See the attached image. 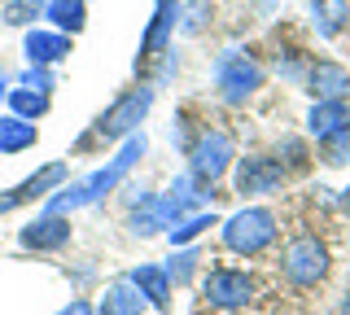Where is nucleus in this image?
I'll return each instance as SVG.
<instances>
[{
	"label": "nucleus",
	"instance_id": "obj_9",
	"mask_svg": "<svg viewBox=\"0 0 350 315\" xmlns=\"http://www.w3.org/2000/svg\"><path fill=\"white\" fill-rule=\"evenodd\" d=\"M180 219H189V210H184L171 193H158V197H140V206L131 210V232H136V236H153V232H162V228L171 232Z\"/></svg>",
	"mask_w": 350,
	"mask_h": 315
},
{
	"label": "nucleus",
	"instance_id": "obj_5",
	"mask_svg": "<svg viewBox=\"0 0 350 315\" xmlns=\"http://www.w3.org/2000/svg\"><path fill=\"white\" fill-rule=\"evenodd\" d=\"M215 88L228 105H245L262 88V66L241 49H224L215 61Z\"/></svg>",
	"mask_w": 350,
	"mask_h": 315
},
{
	"label": "nucleus",
	"instance_id": "obj_20",
	"mask_svg": "<svg viewBox=\"0 0 350 315\" xmlns=\"http://www.w3.org/2000/svg\"><path fill=\"white\" fill-rule=\"evenodd\" d=\"M62 180H66V162H49V167H40V171H36V176L22 180L14 193H18L22 202H36V197H49V193L57 189Z\"/></svg>",
	"mask_w": 350,
	"mask_h": 315
},
{
	"label": "nucleus",
	"instance_id": "obj_27",
	"mask_svg": "<svg viewBox=\"0 0 350 315\" xmlns=\"http://www.w3.org/2000/svg\"><path fill=\"white\" fill-rule=\"evenodd\" d=\"M18 88H31V92H53L57 79H53V66H27L18 74Z\"/></svg>",
	"mask_w": 350,
	"mask_h": 315
},
{
	"label": "nucleus",
	"instance_id": "obj_24",
	"mask_svg": "<svg viewBox=\"0 0 350 315\" xmlns=\"http://www.w3.org/2000/svg\"><path fill=\"white\" fill-rule=\"evenodd\" d=\"M320 162L324 167H346L350 162V127L333 132L328 140H320Z\"/></svg>",
	"mask_w": 350,
	"mask_h": 315
},
{
	"label": "nucleus",
	"instance_id": "obj_1",
	"mask_svg": "<svg viewBox=\"0 0 350 315\" xmlns=\"http://www.w3.org/2000/svg\"><path fill=\"white\" fill-rule=\"evenodd\" d=\"M145 149H149L145 132L127 136V140H123V149H118V154L109 158L105 167H96L92 176H83L79 184H70V189H62L57 197H49V206H44V215H70V210H83V206L101 202L105 193H114L118 184H123V180L131 176V167H136V162L145 158Z\"/></svg>",
	"mask_w": 350,
	"mask_h": 315
},
{
	"label": "nucleus",
	"instance_id": "obj_23",
	"mask_svg": "<svg viewBox=\"0 0 350 315\" xmlns=\"http://www.w3.org/2000/svg\"><path fill=\"white\" fill-rule=\"evenodd\" d=\"M206 228H215V215L211 210H202V215H189V219H180L171 228V245H193L197 236L206 232Z\"/></svg>",
	"mask_w": 350,
	"mask_h": 315
},
{
	"label": "nucleus",
	"instance_id": "obj_16",
	"mask_svg": "<svg viewBox=\"0 0 350 315\" xmlns=\"http://www.w3.org/2000/svg\"><path fill=\"white\" fill-rule=\"evenodd\" d=\"M149 302H145V293H140L131 280H114L105 293H101V302H96V315H140Z\"/></svg>",
	"mask_w": 350,
	"mask_h": 315
},
{
	"label": "nucleus",
	"instance_id": "obj_18",
	"mask_svg": "<svg viewBox=\"0 0 350 315\" xmlns=\"http://www.w3.org/2000/svg\"><path fill=\"white\" fill-rule=\"evenodd\" d=\"M36 140H40L36 123L18 114H0V154H27V149H36Z\"/></svg>",
	"mask_w": 350,
	"mask_h": 315
},
{
	"label": "nucleus",
	"instance_id": "obj_30",
	"mask_svg": "<svg viewBox=\"0 0 350 315\" xmlns=\"http://www.w3.org/2000/svg\"><path fill=\"white\" fill-rule=\"evenodd\" d=\"M18 206H22V197H18V193H14V189H5V193H0V215H9V210H18Z\"/></svg>",
	"mask_w": 350,
	"mask_h": 315
},
{
	"label": "nucleus",
	"instance_id": "obj_28",
	"mask_svg": "<svg viewBox=\"0 0 350 315\" xmlns=\"http://www.w3.org/2000/svg\"><path fill=\"white\" fill-rule=\"evenodd\" d=\"M193 263H197V249H180V254L171 258V267H167L171 285H180V280H189V276H193Z\"/></svg>",
	"mask_w": 350,
	"mask_h": 315
},
{
	"label": "nucleus",
	"instance_id": "obj_32",
	"mask_svg": "<svg viewBox=\"0 0 350 315\" xmlns=\"http://www.w3.org/2000/svg\"><path fill=\"white\" fill-rule=\"evenodd\" d=\"M5 83H9V79H5V70H0V96H9V88H5Z\"/></svg>",
	"mask_w": 350,
	"mask_h": 315
},
{
	"label": "nucleus",
	"instance_id": "obj_21",
	"mask_svg": "<svg viewBox=\"0 0 350 315\" xmlns=\"http://www.w3.org/2000/svg\"><path fill=\"white\" fill-rule=\"evenodd\" d=\"M9 114H18V118H27V123H40L44 114H49V92H31V88H9Z\"/></svg>",
	"mask_w": 350,
	"mask_h": 315
},
{
	"label": "nucleus",
	"instance_id": "obj_15",
	"mask_svg": "<svg viewBox=\"0 0 350 315\" xmlns=\"http://www.w3.org/2000/svg\"><path fill=\"white\" fill-rule=\"evenodd\" d=\"M342 127H350V101H311V110H306V136L328 140Z\"/></svg>",
	"mask_w": 350,
	"mask_h": 315
},
{
	"label": "nucleus",
	"instance_id": "obj_33",
	"mask_svg": "<svg viewBox=\"0 0 350 315\" xmlns=\"http://www.w3.org/2000/svg\"><path fill=\"white\" fill-rule=\"evenodd\" d=\"M342 206H346V210H350V189H346V193H342Z\"/></svg>",
	"mask_w": 350,
	"mask_h": 315
},
{
	"label": "nucleus",
	"instance_id": "obj_8",
	"mask_svg": "<svg viewBox=\"0 0 350 315\" xmlns=\"http://www.w3.org/2000/svg\"><path fill=\"white\" fill-rule=\"evenodd\" d=\"M284 176L289 171L280 167V158L271 154H245L237 158V193L241 197H267V193H276Z\"/></svg>",
	"mask_w": 350,
	"mask_h": 315
},
{
	"label": "nucleus",
	"instance_id": "obj_14",
	"mask_svg": "<svg viewBox=\"0 0 350 315\" xmlns=\"http://www.w3.org/2000/svg\"><path fill=\"white\" fill-rule=\"evenodd\" d=\"M127 280H131L140 293H145V302H149L153 311H167V307H171V276H167V267L140 263V267L127 271Z\"/></svg>",
	"mask_w": 350,
	"mask_h": 315
},
{
	"label": "nucleus",
	"instance_id": "obj_11",
	"mask_svg": "<svg viewBox=\"0 0 350 315\" xmlns=\"http://www.w3.org/2000/svg\"><path fill=\"white\" fill-rule=\"evenodd\" d=\"M302 83H306V92H311V101H350V70L333 57L311 61L306 74H302Z\"/></svg>",
	"mask_w": 350,
	"mask_h": 315
},
{
	"label": "nucleus",
	"instance_id": "obj_19",
	"mask_svg": "<svg viewBox=\"0 0 350 315\" xmlns=\"http://www.w3.org/2000/svg\"><path fill=\"white\" fill-rule=\"evenodd\" d=\"M346 23H350V5H346V0H311V27H315V36L333 40V36H342Z\"/></svg>",
	"mask_w": 350,
	"mask_h": 315
},
{
	"label": "nucleus",
	"instance_id": "obj_12",
	"mask_svg": "<svg viewBox=\"0 0 350 315\" xmlns=\"http://www.w3.org/2000/svg\"><path fill=\"white\" fill-rule=\"evenodd\" d=\"M70 232H75L70 215H40V219H31V223L18 232V241H22V249H36V254H49V249H62V245H70Z\"/></svg>",
	"mask_w": 350,
	"mask_h": 315
},
{
	"label": "nucleus",
	"instance_id": "obj_4",
	"mask_svg": "<svg viewBox=\"0 0 350 315\" xmlns=\"http://www.w3.org/2000/svg\"><path fill=\"white\" fill-rule=\"evenodd\" d=\"M276 232H280L276 215H271L267 206H245V210H237V215L224 219V245L241 258H254L262 249H271Z\"/></svg>",
	"mask_w": 350,
	"mask_h": 315
},
{
	"label": "nucleus",
	"instance_id": "obj_31",
	"mask_svg": "<svg viewBox=\"0 0 350 315\" xmlns=\"http://www.w3.org/2000/svg\"><path fill=\"white\" fill-rule=\"evenodd\" d=\"M337 315H350V289L342 293V302H337Z\"/></svg>",
	"mask_w": 350,
	"mask_h": 315
},
{
	"label": "nucleus",
	"instance_id": "obj_2",
	"mask_svg": "<svg viewBox=\"0 0 350 315\" xmlns=\"http://www.w3.org/2000/svg\"><path fill=\"white\" fill-rule=\"evenodd\" d=\"M153 110V88H131L123 96H114V105L92 123V132H88L79 140V149L88 145H109V140H127V136H136L140 132V123H145V114Z\"/></svg>",
	"mask_w": 350,
	"mask_h": 315
},
{
	"label": "nucleus",
	"instance_id": "obj_6",
	"mask_svg": "<svg viewBox=\"0 0 350 315\" xmlns=\"http://www.w3.org/2000/svg\"><path fill=\"white\" fill-rule=\"evenodd\" d=\"M232 158H237L232 136H228L224 127H206V132H197V140L189 145V176L211 189L215 180H224V171L232 167Z\"/></svg>",
	"mask_w": 350,
	"mask_h": 315
},
{
	"label": "nucleus",
	"instance_id": "obj_7",
	"mask_svg": "<svg viewBox=\"0 0 350 315\" xmlns=\"http://www.w3.org/2000/svg\"><path fill=\"white\" fill-rule=\"evenodd\" d=\"M202 298L215 311H245L254 302V276L241 267H211L202 276Z\"/></svg>",
	"mask_w": 350,
	"mask_h": 315
},
{
	"label": "nucleus",
	"instance_id": "obj_3",
	"mask_svg": "<svg viewBox=\"0 0 350 315\" xmlns=\"http://www.w3.org/2000/svg\"><path fill=\"white\" fill-rule=\"evenodd\" d=\"M328 271H333V254H328V245L320 241V236L302 232V236H293V241H284V249H280V276L289 280V285L315 289V285L328 280Z\"/></svg>",
	"mask_w": 350,
	"mask_h": 315
},
{
	"label": "nucleus",
	"instance_id": "obj_13",
	"mask_svg": "<svg viewBox=\"0 0 350 315\" xmlns=\"http://www.w3.org/2000/svg\"><path fill=\"white\" fill-rule=\"evenodd\" d=\"M22 53H27L31 66H57V61L70 57V36H62V31H44V27H31L27 36H22Z\"/></svg>",
	"mask_w": 350,
	"mask_h": 315
},
{
	"label": "nucleus",
	"instance_id": "obj_26",
	"mask_svg": "<svg viewBox=\"0 0 350 315\" xmlns=\"http://www.w3.org/2000/svg\"><path fill=\"white\" fill-rule=\"evenodd\" d=\"M276 158H280L284 171H298V167H306V162H311V154H306V145H302L298 136H284L280 145H276Z\"/></svg>",
	"mask_w": 350,
	"mask_h": 315
},
{
	"label": "nucleus",
	"instance_id": "obj_10",
	"mask_svg": "<svg viewBox=\"0 0 350 315\" xmlns=\"http://www.w3.org/2000/svg\"><path fill=\"white\" fill-rule=\"evenodd\" d=\"M175 31H180V0H158V5H153V18H149V31H145V40H140L136 66H149L153 57H162V53L171 49Z\"/></svg>",
	"mask_w": 350,
	"mask_h": 315
},
{
	"label": "nucleus",
	"instance_id": "obj_25",
	"mask_svg": "<svg viewBox=\"0 0 350 315\" xmlns=\"http://www.w3.org/2000/svg\"><path fill=\"white\" fill-rule=\"evenodd\" d=\"M206 23H211V0H189V5H180V31L184 36L206 31Z\"/></svg>",
	"mask_w": 350,
	"mask_h": 315
},
{
	"label": "nucleus",
	"instance_id": "obj_22",
	"mask_svg": "<svg viewBox=\"0 0 350 315\" xmlns=\"http://www.w3.org/2000/svg\"><path fill=\"white\" fill-rule=\"evenodd\" d=\"M36 18H44V0H9L0 9V23L5 27H36Z\"/></svg>",
	"mask_w": 350,
	"mask_h": 315
},
{
	"label": "nucleus",
	"instance_id": "obj_29",
	"mask_svg": "<svg viewBox=\"0 0 350 315\" xmlns=\"http://www.w3.org/2000/svg\"><path fill=\"white\" fill-rule=\"evenodd\" d=\"M57 315H96V307H92V302H83V298H75L70 307H62Z\"/></svg>",
	"mask_w": 350,
	"mask_h": 315
},
{
	"label": "nucleus",
	"instance_id": "obj_17",
	"mask_svg": "<svg viewBox=\"0 0 350 315\" xmlns=\"http://www.w3.org/2000/svg\"><path fill=\"white\" fill-rule=\"evenodd\" d=\"M44 18H49V27L62 31V36H79L88 27V5L83 0H44Z\"/></svg>",
	"mask_w": 350,
	"mask_h": 315
}]
</instances>
